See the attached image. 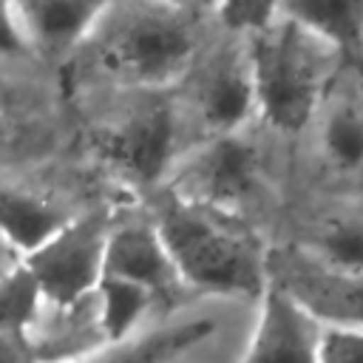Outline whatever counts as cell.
<instances>
[{
	"mask_svg": "<svg viewBox=\"0 0 363 363\" xmlns=\"http://www.w3.org/2000/svg\"><path fill=\"white\" fill-rule=\"evenodd\" d=\"M213 23L162 0H111L68 54L71 79L91 91H173L213 40Z\"/></svg>",
	"mask_w": 363,
	"mask_h": 363,
	"instance_id": "1",
	"label": "cell"
},
{
	"mask_svg": "<svg viewBox=\"0 0 363 363\" xmlns=\"http://www.w3.org/2000/svg\"><path fill=\"white\" fill-rule=\"evenodd\" d=\"M153 224L179 284L213 295L258 298L264 292L267 255L235 216L167 196Z\"/></svg>",
	"mask_w": 363,
	"mask_h": 363,
	"instance_id": "2",
	"label": "cell"
},
{
	"mask_svg": "<svg viewBox=\"0 0 363 363\" xmlns=\"http://www.w3.org/2000/svg\"><path fill=\"white\" fill-rule=\"evenodd\" d=\"M247 40L258 116L275 130H301L315 116L337 65L343 62L340 51L286 17H275Z\"/></svg>",
	"mask_w": 363,
	"mask_h": 363,
	"instance_id": "3",
	"label": "cell"
},
{
	"mask_svg": "<svg viewBox=\"0 0 363 363\" xmlns=\"http://www.w3.org/2000/svg\"><path fill=\"white\" fill-rule=\"evenodd\" d=\"M176 88H184V96H176L184 130L193 125L201 139L244 130L258 116L250 40L221 28Z\"/></svg>",
	"mask_w": 363,
	"mask_h": 363,
	"instance_id": "4",
	"label": "cell"
},
{
	"mask_svg": "<svg viewBox=\"0 0 363 363\" xmlns=\"http://www.w3.org/2000/svg\"><path fill=\"white\" fill-rule=\"evenodd\" d=\"M184 122L173 91H130L99 133L105 162L136 187L164 179L182 150Z\"/></svg>",
	"mask_w": 363,
	"mask_h": 363,
	"instance_id": "5",
	"label": "cell"
},
{
	"mask_svg": "<svg viewBox=\"0 0 363 363\" xmlns=\"http://www.w3.org/2000/svg\"><path fill=\"white\" fill-rule=\"evenodd\" d=\"M261 170L258 145L244 136V130L199 139L170 170V196L238 218V210L250 204L261 187Z\"/></svg>",
	"mask_w": 363,
	"mask_h": 363,
	"instance_id": "6",
	"label": "cell"
},
{
	"mask_svg": "<svg viewBox=\"0 0 363 363\" xmlns=\"http://www.w3.org/2000/svg\"><path fill=\"white\" fill-rule=\"evenodd\" d=\"M111 218L105 213L74 216L57 235L26 255L23 267L34 278L40 298L57 309H71L94 295L102 278Z\"/></svg>",
	"mask_w": 363,
	"mask_h": 363,
	"instance_id": "7",
	"label": "cell"
},
{
	"mask_svg": "<svg viewBox=\"0 0 363 363\" xmlns=\"http://www.w3.org/2000/svg\"><path fill=\"white\" fill-rule=\"evenodd\" d=\"M267 281L292 295L323 329L363 332V275L312 261L303 250L267 258Z\"/></svg>",
	"mask_w": 363,
	"mask_h": 363,
	"instance_id": "8",
	"label": "cell"
},
{
	"mask_svg": "<svg viewBox=\"0 0 363 363\" xmlns=\"http://www.w3.org/2000/svg\"><path fill=\"white\" fill-rule=\"evenodd\" d=\"M241 363H315L323 326L281 286L267 281Z\"/></svg>",
	"mask_w": 363,
	"mask_h": 363,
	"instance_id": "9",
	"label": "cell"
},
{
	"mask_svg": "<svg viewBox=\"0 0 363 363\" xmlns=\"http://www.w3.org/2000/svg\"><path fill=\"white\" fill-rule=\"evenodd\" d=\"M102 275L122 278L162 295L179 286V275L153 221H122L108 230Z\"/></svg>",
	"mask_w": 363,
	"mask_h": 363,
	"instance_id": "10",
	"label": "cell"
},
{
	"mask_svg": "<svg viewBox=\"0 0 363 363\" xmlns=\"http://www.w3.org/2000/svg\"><path fill=\"white\" fill-rule=\"evenodd\" d=\"M111 0H14L26 45L45 54H71Z\"/></svg>",
	"mask_w": 363,
	"mask_h": 363,
	"instance_id": "11",
	"label": "cell"
},
{
	"mask_svg": "<svg viewBox=\"0 0 363 363\" xmlns=\"http://www.w3.org/2000/svg\"><path fill=\"white\" fill-rule=\"evenodd\" d=\"M74 216L54 199L0 184V235L23 255H31L51 235H57Z\"/></svg>",
	"mask_w": 363,
	"mask_h": 363,
	"instance_id": "12",
	"label": "cell"
},
{
	"mask_svg": "<svg viewBox=\"0 0 363 363\" xmlns=\"http://www.w3.org/2000/svg\"><path fill=\"white\" fill-rule=\"evenodd\" d=\"M278 17L315 31L363 68V0H281Z\"/></svg>",
	"mask_w": 363,
	"mask_h": 363,
	"instance_id": "13",
	"label": "cell"
},
{
	"mask_svg": "<svg viewBox=\"0 0 363 363\" xmlns=\"http://www.w3.org/2000/svg\"><path fill=\"white\" fill-rule=\"evenodd\" d=\"M213 329H216V323L210 318L179 320V323L153 329L150 335L130 337L125 343L108 346L105 352L79 357V360H68V363H167V360L184 354L190 346L210 337Z\"/></svg>",
	"mask_w": 363,
	"mask_h": 363,
	"instance_id": "14",
	"label": "cell"
},
{
	"mask_svg": "<svg viewBox=\"0 0 363 363\" xmlns=\"http://www.w3.org/2000/svg\"><path fill=\"white\" fill-rule=\"evenodd\" d=\"M94 295L99 301V332L108 340V346L130 340L156 298L150 289L111 275L99 278Z\"/></svg>",
	"mask_w": 363,
	"mask_h": 363,
	"instance_id": "15",
	"label": "cell"
},
{
	"mask_svg": "<svg viewBox=\"0 0 363 363\" xmlns=\"http://www.w3.org/2000/svg\"><path fill=\"white\" fill-rule=\"evenodd\" d=\"M303 252L329 269L363 275V216H337L323 221Z\"/></svg>",
	"mask_w": 363,
	"mask_h": 363,
	"instance_id": "16",
	"label": "cell"
},
{
	"mask_svg": "<svg viewBox=\"0 0 363 363\" xmlns=\"http://www.w3.org/2000/svg\"><path fill=\"white\" fill-rule=\"evenodd\" d=\"M323 156L337 170L363 167V111L357 105H335L323 119Z\"/></svg>",
	"mask_w": 363,
	"mask_h": 363,
	"instance_id": "17",
	"label": "cell"
},
{
	"mask_svg": "<svg viewBox=\"0 0 363 363\" xmlns=\"http://www.w3.org/2000/svg\"><path fill=\"white\" fill-rule=\"evenodd\" d=\"M40 289L28 269L20 264L0 278V335H26L40 312Z\"/></svg>",
	"mask_w": 363,
	"mask_h": 363,
	"instance_id": "18",
	"label": "cell"
},
{
	"mask_svg": "<svg viewBox=\"0 0 363 363\" xmlns=\"http://www.w3.org/2000/svg\"><path fill=\"white\" fill-rule=\"evenodd\" d=\"M281 0H218L216 23L233 34H255L278 17Z\"/></svg>",
	"mask_w": 363,
	"mask_h": 363,
	"instance_id": "19",
	"label": "cell"
},
{
	"mask_svg": "<svg viewBox=\"0 0 363 363\" xmlns=\"http://www.w3.org/2000/svg\"><path fill=\"white\" fill-rule=\"evenodd\" d=\"M315 363H363V332L323 329Z\"/></svg>",
	"mask_w": 363,
	"mask_h": 363,
	"instance_id": "20",
	"label": "cell"
},
{
	"mask_svg": "<svg viewBox=\"0 0 363 363\" xmlns=\"http://www.w3.org/2000/svg\"><path fill=\"white\" fill-rule=\"evenodd\" d=\"M26 48V37L17 23L14 0H0V54H17Z\"/></svg>",
	"mask_w": 363,
	"mask_h": 363,
	"instance_id": "21",
	"label": "cell"
},
{
	"mask_svg": "<svg viewBox=\"0 0 363 363\" xmlns=\"http://www.w3.org/2000/svg\"><path fill=\"white\" fill-rule=\"evenodd\" d=\"M0 363H37L28 335H0Z\"/></svg>",
	"mask_w": 363,
	"mask_h": 363,
	"instance_id": "22",
	"label": "cell"
},
{
	"mask_svg": "<svg viewBox=\"0 0 363 363\" xmlns=\"http://www.w3.org/2000/svg\"><path fill=\"white\" fill-rule=\"evenodd\" d=\"M167 6H176L182 11H190V14H201V17H213L216 20V9H218V0H162Z\"/></svg>",
	"mask_w": 363,
	"mask_h": 363,
	"instance_id": "23",
	"label": "cell"
}]
</instances>
